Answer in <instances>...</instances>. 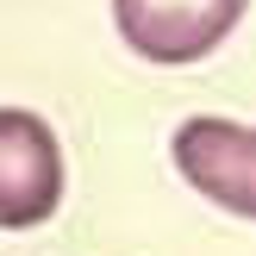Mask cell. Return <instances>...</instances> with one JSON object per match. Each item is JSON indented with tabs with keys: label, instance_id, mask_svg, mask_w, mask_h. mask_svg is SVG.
Wrapping results in <instances>:
<instances>
[{
	"label": "cell",
	"instance_id": "1",
	"mask_svg": "<svg viewBox=\"0 0 256 256\" xmlns=\"http://www.w3.org/2000/svg\"><path fill=\"white\" fill-rule=\"evenodd\" d=\"M250 0H112L119 38L144 62H200L206 50H219L232 38V25L244 19Z\"/></svg>",
	"mask_w": 256,
	"mask_h": 256
},
{
	"label": "cell",
	"instance_id": "2",
	"mask_svg": "<svg viewBox=\"0 0 256 256\" xmlns=\"http://www.w3.org/2000/svg\"><path fill=\"white\" fill-rule=\"evenodd\" d=\"M175 169L194 194H206L212 206L256 219V125L238 119H188L175 125Z\"/></svg>",
	"mask_w": 256,
	"mask_h": 256
},
{
	"label": "cell",
	"instance_id": "3",
	"mask_svg": "<svg viewBox=\"0 0 256 256\" xmlns=\"http://www.w3.org/2000/svg\"><path fill=\"white\" fill-rule=\"evenodd\" d=\"M62 200V144L38 112H0V219L12 232H32Z\"/></svg>",
	"mask_w": 256,
	"mask_h": 256
}]
</instances>
